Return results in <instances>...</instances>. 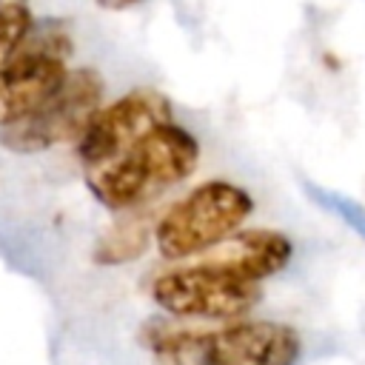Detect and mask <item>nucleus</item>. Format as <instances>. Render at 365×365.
I'll return each mask as SVG.
<instances>
[{"instance_id": "nucleus-1", "label": "nucleus", "mask_w": 365, "mask_h": 365, "mask_svg": "<svg viewBox=\"0 0 365 365\" xmlns=\"http://www.w3.org/2000/svg\"><path fill=\"white\" fill-rule=\"evenodd\" d=\"M197 137L174 120H163L114 160L86 168V185L106 208L125 211L160 188L182 182L197 168Z\"/></svg>"}, {"instance_id": "nucleus-2", "label": "nucleus", "mask_w": 365, "mask_h": 365, "mask_svg": "<svg viewBox=\"0 0 365 365\" xmlns=\"http://www.w3.org/2000/svg\"><path fill=\"white\" fill-rule=\"evenodd\" d=\"M254 214V197L228 180H208L177 200L154 225V242L165 259L205 254L225 242Z\"/></svg>"}, {"instance_id": "nucleus-3", "label": "nucleus", "mask_w": 365, "mask_h": 365, "mask_svg": "<svg viewBox=\"0 0 365 365\" xmlns=\"http://www.w3.org/2000/svg\"><path fill=\"white\" fill-rule=\"evenodd\" d=\"M262 297V285L202 257L197 265L163 271L151 282V299L180 319H237Z\"/></svg>"}, {"instance_id": "nucleus-4", "label": "nucleus", "mask_w": 365, "mask_h": 365, "mask_svg": "<svg viewBox=\"0 0 365 365\" xmlns=\"http://www.w3.org/2000/svg\"><path fill=\"white\" fill-rule=\"evenodd\" d=\"M103 77L91 68H74L63 86L31 114L0 128V143L14 154H40L60 143L80 140L100 111Z\"/></svg>"}, {"instance_id": "nucleus-5", "label": "nucleus", "mask_w": 365, "mask_h": 365, "mask_svg": "<svg viewBox=\"0 0 365 365\" xmlns=\"http://www.w3.org/2000/svg\"><path fill=\"white\" fill-rule=\"evenodd\" d=\"M68 51L71 40L57 23H46L43 31L31 26L20 51L0 66V128L31 114L63 86Z\"/></svg>"}, {"instance_id": "nucleus-6", "label": "nucleus", "mask_w": 365, "mask_h": 365, "mask_svg": "<svg viewBox=\"0 0 365 365\" xmlns=\"http://www.w3.org/2000/svg\"><path fill=\"white\" fill-rule=\"evenodd\" d=\"M163 120H171V108L163 94L151 88L123 94L111 106L100 108L77 140V157L83 168L114 160Z\"/></svg>"}, {"instance_id": "nucleus-7", "label": "nucleus", "mask_w": 365, "mask_h": 365, "mask_svg": "<svg viewBox=\"0 0 365 365\" xmlns=\"http://www.w3.org/2000/svg\"><path fill=\"white\" fill-rule=\"evenodd\" d=\"M302 336L294 325L274 319H240L205 331L197 365H297Z\"/></svg>"}, {"instance_id": "nucleus-8", "label": "nucleus", "mask_w": 365, "mask_h": 365, "mask_svg": "<svg viewBox=\"0 0 365 365\" xmlns=\"http://www.w3.org/2000/svg\"><path fill=\"white\" fill-rule=\"evenodd\" d=\"M205 257L228 265L231 271L262 282L274 274H279L291 257H294V242L282 231L271 228H251V231H237L217 248H211Z\"/></svg>"}, {"instance_id": "nucleus-9", "label": "nucleus", "mask_w": 365, "mask_h": 365, "mask_svg": "<svg viewBox=\"0 0 365 365\" xmlns=\"http://www.w3.org/2000/svg\"><path fill=\"white\" fill-rule=\"evenodd\" d=\"M151 242V217L145 211L117 220L97 242L94 259L100 265H125L137 259Z\"/></svg>"}, {"instance_id": "nucleus-10", "label": "nucleus", "mask_w": 365, "mask_h": 365, "mask_svg": "<svg viewBox=\"0 0 365 365\" xmlns=\"http://www.w3.org/2000/svg\"><path fill=\"white\" fill-rule=\"evenodd\" d=\"M202 336L205 331L200 328H174L168 322H148L143 331V339L160 365H197Z\"/></svg>"}, {"instance_id": "nucleus-11", "label": "nucleus", "mask_w": 365, "mask_h": 365, "mask_svg": "<svg viewBox=\"0 0 365 365\" xmlns=\"http://www.w3.org/2000/svg\"><path fill=\"white\" fill-rule=\"evenodd\" d=\"M31 26H34V17L26 3H3L0 6V66H6L20 51Z\"/></svg>"}, {"instance_id": "nucleus-12", "label": "nucleus", "mask_w": 365, "mask_h": 365, "mask_svg": "<svg viewBox=\"0 0 365 365\" xmlns=\"http://www.w3.org/2000/svg\"><path fill=\"white\" fill-rule=\"evenodd\" d=\"M140 0H97L100 9H108V11H123V9H131L137 6Z\"/></svg>"}]
</instances>
